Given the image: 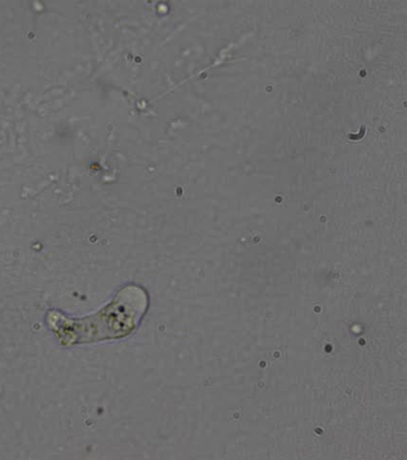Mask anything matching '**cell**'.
<instances>
[{
	"mask_svg": "<svg viewBox=\"0 0 407 460\" xmlns=\"http://www.w3.org/2000/svg\"><path fill=\"white\" fill-rule=\"evenodd\" d=\"M149 305L147 291L130 284L122 288L108 304L90 314L73 316L51 309L46 314V325L64 349L121 340L138 328Z\"/></svg>",
	"mask_w": 407,
	"mask_h": 460,
	"instance_id": "cell-1",
	"label": "cell"
}]
</instances>
